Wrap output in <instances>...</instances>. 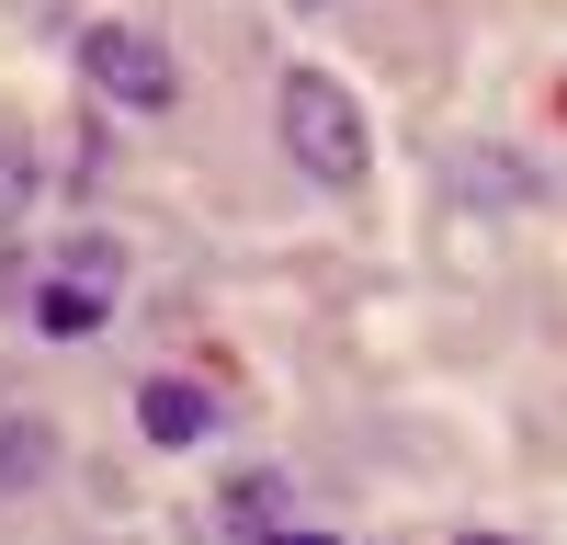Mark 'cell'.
Returning <instances> with one entry per match:
<instances>
[{"label": "cell", "instance_id": "1", "mask_svg": "<svg viewBox=\"0 0 567 545\" xmlns=\"http://www.w3.org/2000/svg\"><path fill=\"white\" fill-rule=\"evenodd\" d=\"M272 136H284V160H296L318 194H363L374 136H363V103H352L329 69H284V91H272Z\"/></svg>", "mask_w": 567, "mask_h": 545}, {"label": "cell", "instance_id": "3", "mask_svg": "<svg viewBox=\"0 0 567 545\" xmlns=\"http://www.w3.org/2000/svg\"><path fill=\"white\" fill-rule=\"evenodd\" d=\"M114 285H125V250L114 239H80L58 272H45V296H34V318L58 341H80V330H103V307H114Z\"/></svg>", "mask_w": 567, "mask_h": 545}, {"label": "cell", "instance_id": "2", "mask_svg": "<svg viewBox=\"0 0 567 545\" xmlns=\"http://www.w3.org/2000/svg\"><path fill=\"white\" fill-rule=\"evenodd\" d=\"M80 80H91V103H114V114H171L182 103V58L148 23H91L80 34Z\"/></svg>", "mask_w": 567, "mask_h": 545}, {"label": "cell", "instance_id": "5", "mask_svg": "<svg viewBox=\"0 0 567 545\" xmlns=\"http://www.w3.org/2000/svg\"><path fill=\"white\" fill-rule=\"evenodd\" d=\"M136 432H148V443H205L216 432V387H194V376H148V387H136Z\"/></svg>", "mask_w": 567, "mask_h": 545}, {"label": "cell", "instance_id": "4", "mask_svg": "<svg viewBox=\"0 0 567 545\" xmlns=\"http://www.w3.org/2000/svg\"><path fill=\"white\" fill-rule=\"evenodd\" d=\"M216 534L227 545H284V534H296V489H284L272 466H239L216 489Z\"/></svg>", "mask_w": 567, "mask_h": 545}, {"label": "cell", "instance_id": "7", "mask_svg": "<svg viewBox=\"0 0 567 545\" xmlns=\"http://www.w3.org/2000/svg\"><path fill=\"white\" fill-rule=\"evenodd\" d=\"M284 545H341V534H318V523H296V534H284Z\"/></svg>", "mask_w": 567, "mask_h": 545}, {"label": "cell", "instance_id": "8", "mask_svg": "<svg viewBox=\"0 0 567 545\" xmlns=\"http://www.w3.org/2000/svg\"><path fill=\"white\" fill-rule=\"evenodd\" d=\"M465 545H523V534H465Z\"/></svg>", "mask_w": 567, "mask_h": 545}, {"label": "cell", "instance_id": "6", "mask_svg": "<svg viewBox=\"0 0 567 545\" xmlns=\"http://www.w3.org/2000/svg\"><path fill=\"white\" fill-rule=\"evenodd\" d=\"M45 466H58V432H45V421H0V500L34 489Z\"/></svg>", "mask_w": 567, "mask_h": 545}]
</instances>
